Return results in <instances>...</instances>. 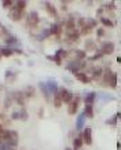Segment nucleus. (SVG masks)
I'll list each match as a JSON object with an SVG mask.
<instances>
[{
	"label": "nucleus",
	"instance_id": "1",
	"mask_svg": "<svg viewBox=\"0 0 121 150\" xmlns=\"http://www.w3.org/2000/svg\"><path fill=\"white\" fill-rule=\"evenodd\" d=\"M1 142H6L11 145L13 147H17L19 142V135L15 129H4L3 135H1Z\"/></svg>",
	"mask_w": 121,
	"mask_h": 150
},
{
	"label": "nucleus",
	"instance_id": "2",
	"mask_svg": "<svg viewBox=\"0 0 121 150\" xmlns=\"http://www.w3.org/2000/svg\"><path fill=\"white\" fill-rule=\"evenodd\" d=\"M41 22V18L39 17V13L37 11H30V13H28L26 15H25V23H26L28 29H35L36 30L37 28H39V23Z\"/></svg>",
	"mask_w": 121,
	"mask_h": 150
},
{
	"label": "nucleus",
	"instance_id": "3",
	"mask_svg": "<svg viewBox=\"0 0 121 150\" xmlns=\"http://www.w3.org/2000/svg\"><path fill=\"white\" fill-rule=\"evenodd\" d=\"M87 66V61H80V59H70L66 64V70H69L70 73H77L83 72V69Z\"/></svg>",
	"mask_w": 121,
	"mask_h": 150
},
{
	"label": "nucleus",
	"instance_id": "4",
	"mask_svg": "<svg viewBox=\"0 0 121 150\" xmlns=\"http://www.w3.org/2000/svg\"><path fill=\"white\" fill-rule=\"evenodd\" d=\"M116 50V46L113 41H103L100 43V47H98V51L105 57V55H112Z\"/></svg>",
	"mask_w": 121,
	"mask_h": 150
},
{
	"label": "nucleus",
	"instance_id": "5",
	"mask_svg": "<svg viewBox=\"0 0 121 150\" xmlns=\"http://www.w3.org/2000/svg\"><path fill=\"white\" fill-rule=\"evenodd\" d=\"M43 4V8L45 10V13L48 14L51 18H59V13H58V8H57V6H54L51 1H43L41 3Z\"/></svg>",
	"mask_w": 121,
	"mask_h": 150
},
{
	"label": "nucleus",
	"instance_id": "6",
	"mask_svg": "<svg viewBox=\"0 0 121 150\" xmlns=\"http://www.w3.org/2000/svg\"><path fill=\"white\" fill-rule=\"evenodd\" d=\"M80 100L81 98L80 96L74 95L73 96V99L67 103V113L70 114V116H74V114L79 112V106H80Z\"/></svg>",
	"mask_w": 121,
	"mask_h": 150
},
{
	"label": "nucleus",
	"instance_id": "7",
	"mask_svg": "<svg viewBox=\"0 0 121 150\" xmlns=\"http://www.w3.org/2000/svg\"><path fill=\"white\" fill-rule=\"evenodd\" d=\"M25 17V13L23 11H19L15 6H13L11 8H8V18L14 22H19V21H22V18Z\"/></svg>",
	"mask_w": 121,
	"mask_h": 150
},
{
	"label": "nucleus",
	"instance_id": "8",
	"mask_svg": "<svg viewBox=\"0 0 121 150\" xmlns=\"http://www.w3.org/2000/svg\"><path fill=\"white\" fill-rule=\"evenodd\" d=\"M10 96H11L13 102H15L18 106H22L23 108V106L26 105V98H25V95H23L22 91H14Z\"/></svg>",
	"mask_w": 121,
	"mask_h": 150
},
{
	"label": "nucleus",
	"instance_id": "9",
	"mask_svg": "<svg viewBox=\"0 0 121 150\" xmlns=\"http://www.w3.org/2000/svg\"><path fill=\"white\" fill-rule=\"evenodd\" d=\"M58 92L59 95H61V99H62L63 103H69L70 100L73 99V96H74V94H73L70 90H67V88H65V87H62V88H58Z\"/></svg>",
	"mask_w": 121,
	"mask_h": 150
},
{
	"label": "nucleus",
	"instance_id": "10",
	"mask_svg": "<svg viewBox=\"0 0 121 150\" xmlns=\"http://www.w3.org/2000/svg\"><path fill=\"white\" fill-rule=\"evenodd\" d=\"M83 142L85 145H92V128L91 127H84V129L80 132Z\"/></svg>",
	"mask_w": 121,
	"mask_h": 150
},
{
	"label": "nucleus",
	"instance_id": "11",
	"mask_svg": "<svg viewBox=\"0 0 121 150\" xmlns=\"http://www.w3.org/2000/svg\"><path fill=\"white\" fill-rule=\"evenodd\" d=\"M80 35H79V32L77 30H74V32H70V33H65V43H67V44H74V43H77V41L80 40Z\"/></svg>",
	"mask_w": 121,
	"mask_h": 150
},
{
	"label": "nucleus",
	"instance_id": "12",
	"mask_svg": "<svg viewBox=\"0 0 121 150\" xmlns=\"http://www.w3.org/2000/svg\"><path fill=\"white\" fill-rule=\"evenodd\" d=\"M85 121H87V117H85V114L81 112V113L77 116V118H76V129H77L79 132H81L83 129H84Z\"/></svg>",
	"mask_w": 121,
	"mask_h": 150
},
{
	"label": "nucleus",
	"instance_id": "13",
	"mask_svg": "<svg viewBox=\"0 0 121 150\" xmlns=\"http://www.w3.org/2000/svg\"><path fill=\"white\" fill-rule=\"evenodd\" d=\"M45 87H47V90L50 91V94L51 95H55L57 92H58V84H57V81L55 80H52V79H50V80H47V81L44 83Z\"/></svg>",
	"mask_w": 121,
	"mask_h": 150
},
{
	"label": "nucleus",
	"instance_id": "14",
	"mask_svg": "<svg viewBox=\"0 0 121 150\" xmlns=\"http://www.w3.org/2000/svg\"><path fill=\"white\" fill-rule=\"evenodd\" d=\"M96 96H98V94H96L95 91L87 92V94H85V96H84V105H85V106H87V105H90V106H94Z\"/></svg>",
	"mask_w": 121,
	"mask_h": 150
},
{
	"label": "nucleus",
	"instance_id": "15",
	"mask_svg": "<svg viewBox=\"0 0 121 150\" xmlns=\"http://www.w3.org/2000/svg\"><path fill=\"white\" fill-rule=\"evenodd\" d=\"M69 55H73V59H80V61H85L87 59V52L84 50H72L69 51Z\"/></svg>",
	"mask_w": 121,
	"mask_h": 150
},
{
	"label": "nucleus",
	"instance_id": "16",
	"mask_svg": "<svg viewBox=\"0 0 121 150\" xmlns=\"http://www.w3.org/2000/svg\"><path fill=\"white\" fill-rule=\"evenodd\" d=\"M84 51H98V44H96V41L92 40V39H87L84 43Z\"/></svg>",
	"mask_w": 121,
	"mask_h": 150
},
{
	"label": "nucleus",
	"instance_id": "17",
	"mask_svg": "<svg viewBox=\"0 0 121 150\" xmlns=\"http://www.w3.org/2000/svg\"><path fill=\"white\" fill-rule=\"evenodd\" d=\"M74 77H76V80H79L80 83H83V84H90L92 80H91L87 74H85L84 72H77L74 73Z\"/></svg>",
	"mask_w": 121,
	"mask_h": 150
},
{
	"label": "nucleus",
	"instance_id": "18",
	"mask_svg": "<svg viewBox=\"0 0 121 150\" xmlns=\"http://www.w3.org/2000/svg\"><path fill=\"white\" fill-rule=\"evenodd\" d=\"M4 44H7V47H13V46H17V44H19V41H18V39H17V36L10 35V36H7L4 39Z\"/></svg>",
	"mask_w": 121,
	"mask_h": 150
},
{
	"label": "nucleus",
	"instance_id": "19",
	"mask_svg": "<svg viewBox=\"0 0 121 150\" xmlns=\"http://www.w3.org/2000/svg\"><path fill=\"white\" fill-rule=\"evenodd\" d=\"M17 76H18V73L17 72H13V70H6V73H4V79H6V81L8 83H13V81H15V79H17Z\"/></svg>",
	"mask_w": 121,
	"mask_h": 150
},
{
	"label": "nucleus",
	"instance_id": "20",
	"mask_svg": "<svg viewBox=\"0 0 121 150\" xmlns=\"http://www.w3.org/2000/svg\"><path fill=\"white\" fill-rule=\"evenodd\" d=\"M39 87H40V90H41V92H43V95H44V98H45V100H51L52 99V95L50 94V91L47 90V87H45V84H44V81H40L39 83Z\"/></svg>",
	"mask_w": 121,
	"mask_h": 150
},
{
	"label": "nucleus",
	"instance_id": "21",
	"mask_svg": "<svg viewBox=\"0 0 121 150\" xmlns=\"http://www.w3.org/2000/svg\"><path fill=\"white\" fill-rule=\"evenodd\" d=\"M84 145V142H83V138H81V134H79L74 139H73V150H80Z\"/></svg>",
	"mask_w": 121,
	"mask_h": 150
},
{
	"label": "nucleus",
	"instance_id": "22",
	"mask_svg": "<svg viewBox=\"0 0 121 150\" xmlns=\"http://www.w3.org/2000/svg\"><path fill=\"white\" fill-rule=\"evenodd\" d=\"M98 22H100L103 26H106V28H114L116 26V23L113 22L110 18H108V17H100V18H98Z\"/></svg>",
	"mask_w": 121,
	"mask_h": 150
},
{
	"label": "nucleus",
	"instance_id": "23",
	"mask_svg": "<svg viewBox=\"0 0 121 150\" xmlns=\"http://www.w3.org/2000/svg\"><path fill=\"white\" fill-rule=\"evenodd\" d=\"M0 55H1V57H6V58L13 57L14 50L11 48V47H0Z\"/></svg>",
	"mask_w": 121,
	"mask_h": 150
},
{
	"label": "nucleus",
	"instance_id": "24",
	"mask_svg": "<svg viewBox=\"0 0 121 150\" xmlns=\"http://www.w3.org/2000/svg\"><path fill=\"white\" fill-rule=\"evenodd\" d=\"M83 113L85 114V117H87V118H94V116H95V113H94V106H90V105L84 106Z\"/></svg>",
	"mask_w": 121,
	"mask_h": 150
},
{
	"label": "nucleus",
	"instance_id": "25",
	"mask_svg": "<svg viewBox=\"0 0 121 150\" xmlns=\"http://www.w3.org/2000/svg\"><path fill=\"white\" fill-rule=\"evenodd\" d=\"M52 105H54V108H57V109H59L61 106H62V99H61V95H59V92H57L55 95H52Z\"/></svg>",
	"mask_w": 121,
	"mask_h": 150
},
{
	"label": "nucleus",
	"instance_id": "26",
	"mask_svg": "<svg viewBox=\"0 0 121 150\" xmlns=\"http://www.w3.org/2000/svg\"><path fill=\"white\" fill-rule=\"evenodd\" d=\"M22 92H23V95H25V98H32V96L35 95V87H32V86H28V87H25L22 90Z\"/></svg>",
	"mask_w": 121,
	"mask_h": 150
},
{
	"label": "nucleus",
	"instance_id": "27",
	"mask_svg": "<svg viewBox=\"0 0 121 150\" xmlns=\"http://www.w3.org/2000/svg\"><path fill=\"white\" fill-rule=\"evenodd\" d=\"M117 81H118V80H117V73L113 70L112 76H110V80H109V86L108 87H110L112 90H114V88L117 87Z\"/></svg>",
	"mask_w": 121,
	"mask_h": 150
},
{
	"label": "nucleus",
	"instance_id": "28",
	"mask_svg": "<svg viewBox=\"0 0 121 150\" xmlns=\"http://www.w3.org/2000/svg\"><path fill=\"white\" fill-rule=\"evenodd\" d=\"M55 55L57 57H59V58L62 59H66L67 57H69V50H65V48H58V50L55 51Z\"/></svg>",
	"mask_w": 121,
	"mask_h": 150
},
{
	"label": "nucleus",
	"instance_id": "29",
	"mask_svg": "<svg viewBox=\"0 0 121 150\" xmlns=\"http://www.w3.org/2000/svg\"><path fill=\"white\" fill-rule=\"evenodd\" d=\"M14 6H15L19 11H23V13H25L26 6H28V1H25V0H17V1H14Z\"/></svg>",
	"mask_w": 121,
	"mask_h": 150
},
{
	"label": "nucleus",
	"instance_id": "30",
	"mask_svg": "<svg viewBox=\"0 0 121 150\" xmlns=\"http://www.w3.org/2000/svg\"><path fill=\"white\" fill-rule=\"evenodd\" d=\"M118 118H120V113H116L112 118L106 120V124H108V125H112V127H116V125H117V121H118Z\"/></svg>",
	"mask_w": 121,
	"mask_h": 150
},
{
	"label": "nucleus",
	"instance_id": "31",
	"mask_svg": "<svg viewBox=\"0 0 121 150\" xmlns=\"http://www.w3.org/2000/svg\"><path fill=\"white\" fill-rule=\"evenodd\" d=\"M87 19V25H88V28H90L91 30L92 29H95V28H98V19H95V18H85Z\"/></svg>",
	"mask_w": 121,
	"mask_h": 150
},
{
	"label": "nucleus",
	"instance_id": "32",
	"mask_svg": "<svg viewBox=\"0 0 121 150\" xmlns=\"http://www.w3.org/2000/svg\"><path fill=\"white\" fill-rule=\"evenodd\" d=\"M10 35H11V33H10L8 29H7L3 23H0V37H7V36H10Z\"/></svg>",
	"mask_w": 121,
	"mask_h": 150
},
{
	"label": "nucleus",
	"instance_id": "33",
	"mask_svg": "<svg viewBox=\"0 0 121 150\" xmlns=\"http://www.w3.org/2000/svg\"><path fill=\"white\" fill-rule=\"evenodd\" d=\"M47 59H50V61H52L54 64L57 65H62V59L59 58V57H57V55H47Z\"/></svg>",
	"mask_w": 121,
	"mask_h": 150
},
{
	"label": "nucleus",
	"instance_id": "34",
	"mask_svg": "<svg viewBox=\"0 0 121 150\" xmlns=\"http://www.w3.org/2000/svg\"><path fill=\"white\" fill-rule=\"evenodd\" d=\"M13 6H14L13 0H3V1H1V8H4V10L11 8Z\"/></svg>",
	"mask_w": 121,
	"mask_h": 150
},
{
	"label": "nucleus",
	"instance_id": "35",
	"mask_svg": "<svg viewBox=\"0 0 121 150\" xmlns=\"http://www.w3.org/2000/svg\"><path fill=\"white\" fill-rule=\"evenodd\" d=\"M18 117H19V120L26 121L28 118H29V114H28V112L25 109H22V110H19V112H18Z\"/></svg>",
	"mask_w": 121,
	"mask_h": 150
},
{
	"label": "nucleus",
	"instance_id": "36",
	"mask_svg": "<svg viewBox=\"0 0 121 150\" xmlns=\"http://www.w3.org/2000/svg\"><path fill=\"white\" fill-rule=\"evenodd\" d=\"M117 6H116V1H109L106 4L103 6V10H106V11H110V10H116Z\"/></svg>",
	"mask_w": 121,
	"mask_h": 150
},
{
	"label": "nucleus",
	"instance_id": "37",
	"mask_svg": "<svg viewBox=\"0 0 121 150\" xmlns=\"http://www.w3.org/2000/svg\"><path fill=\"white\" fill-rule=\"evenodd\" d=\"M96 36H98V39L105 36V28H96Z\"/></svg>",
	"mask_w": 121,
	"mask_h": 150
},
{
	"label": "nucleus",
	"instance_id": "38",
	"mask_svg": "<svg viewBox=\"0 0 121 150\" xmlns=\"http://www.w3.org/2000/svg\"><path fill=\"white\" fill-rule=\"evenodd\" d=\"M11 105H13V99H11V96L8 95L7 98H6V100H4V108H6V109H8Z\"/></svg>",
	"mask_w": 121,
	"mask_h": 150
},
{
	"label": "nucleus",
	"instance_id": "39",
	"mask_svg": "<svg viewBox=\"0 0 121 150\" xmlns=\"http://www.w3.org/2000/svg\"><path fill=\"white\" fill-rule=\"evenodd\" d=\"M61 10H62L63 13H66L67 11V1H61Z\"/></svg>",
	"mask_w": 121,
	"mask_h": 150
},
{
	"label": "nucleus",
	"instance_id": "40",
	"mask_svg": "<svg viewBox=\"0 0 121 150\" xmlns=\"http://www.w3.org/2000/svg\"><path fill=\"white\" fill-rule=\"evenodd\" d=\"M10 117H11V120H19V117H18V112H13Z\"/></svg>",
	"mask_w": 121,
	"mask_h": 150
},
{
	"label": "nucleus",
	"instance_id": "41",
	"mask_svg": "<svg viewBox=\"0 0 121 150\" xmlns=\"http://www.w3.org/2000/svg\"><path fill=\"white\" fill-rule=\"evenodd\" d=\"M14 50V54H23V51L21 48H13Z\"/></svg>",
	"mask_w": 121,
	"mask_h": 150
},
{
	"label": "nucleus",
	"instance_id": "42",
	"mask_svg": "<svg viewBox=\"0 0 121 150\" xmlns=\"http://www.w3.org/2000/svg\"><path fill=\"white\" fill-rule=\"evenodd\" d=\"M63 80H65V81H66L67 84H72V80H69V79H66V77H65V79H63Z\"/></svg>",
	"mask_w": 121,
	"mask_h": 150
},
{
	"label": "nucleus",
	"instance_id": "43",
	"mask_svg": "<svg viewBox=\"0 0 121 150\" xmlns=\"http://www.w3.org/2000/svg\"><path fill=\"white\" fill-rule=\"evenodd\" d=\"M39 116H40V117H43V109H40V112H39Z\"/></svg>",
	"mask_w": 121,
	"mask_h": 150
},
{
	"label": "nucleus",
	"instance_id": "44",
	"mask_svg": "<svg viewBox=\"0 0 121 150\" xmlns=\"http://www.w3.org/2000/svg\"><path fill=\"white\" fill-rule=\"evenodd\" d=\"M65 150H73V149H70V147H66V149H65Z\"/></svg>",
	"mask_w": 121,
	"mask_h": 150
},
{
	"label": "nucleus",
	"instance_id": "45",
	"mask_svg": "<svg viewBox=\"0 0 121 150\" xmlns=\"http://www.w3.org/2000/svg\"><path fill=\"white\" fill-rule=\"evenodd\" d=\"M0 59H1V55H0Z\"/></svg>",
	"mask_w": 121,
	"mask_h": 150
}]
</instances>
